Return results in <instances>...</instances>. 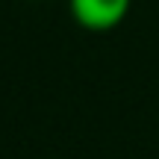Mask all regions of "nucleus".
<instances>
[{
    "instance_id": "f257e3e1",
    "label": "nucleus",
    "mask_w": 159,
    "mask_h": 159,
    "mask_svg": "<svg viewBox=\"0 0 159 159\" xmlns=\"http://www.w3.org/2000/svg\"><path fill=\"white\" fill-rule=\"evenodd\" d=\"M133 0H68L71 18L89 33H109L127 18Z\"/></svg>"
}]
</instances>
